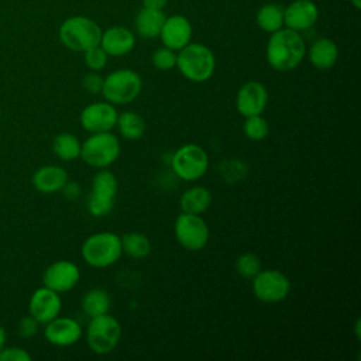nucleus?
Returning a JSON list of instances; mask_svg holds the SVG:
<instances>
[{
  "mask_svg": "<svg viewBox=\"0 0 361 361\" xmlns=\"http://www.w3.org/2000/svg\"><path fill=\"white\" fill-rule=\"evenodd\" d=\"M306 55V44L300 32L282 27L269 34L265 58L268 65L278 72H289L298 68Z\"/></svg>",
  "mask_w": 361,
  "mask_h": 361,
  "instance_id": "obj_1",
  "label": "nucleus"
},
{
  "mask_svg": "<svg viewBox=\"0 0 361 361\" xmlns=\"http://www.w3.org/2000/svg\"><path fill=\"white\" fill-rule=\"evenodd\" d=\"M176 68L188 80L202 83L213 76L216 69V56L207 45L189 42L178 51Z\"/></svg>",
  "mask_w": 361,
  "mask_h": 361,
  "instance_id": "obj_2",
  "label": "nucleus"
},
{
  "mask_svg": "<svg viewBox=\"0 0 361 361\" xmlns=\"http://www.w3.org/2000/svg\"><path fill=\"white\" fill-rule=\"evenodd\" d=\"M61 44L73 52H85L100 44L102 28L86 16H72L62 21L58 30Z\"/></svg>",
  "mask_w": 361,
  "mask_h": 361,
  "instance_id": "obj_3",
  "label": "nucleus"
},
{
  "mask_svg": "<svg viewBox=\"0 0 361 361\" xmlns=\"http://www.w3.org/2000/svg\"><path fill=\"white\" fill-rule=\"evenodd\" d=\"M82 258L93 268H107L116 264L123 255L121 238L111 231L90 234L82 244Z\"/></svg>",
  "mask_w": 361,
  "mask_h": 361,
  "instance_id": "obj_4",
  "label": "nucleus"
},
{
  "mask_svg": "<svg viewBox=\"0 0 361 361\" xmlns=\"http://www.w3.org/2000/svg\"><path fill=\"white\" fill-rule=\"evenodd\" d=\"M142 90V79L133 69L121 68L103 78L102 94L106 102L117 106L131 103Z\"/></svg>",
  "mask_w": 361,
  "mask_h": 361,
  "instance_id": "obj_5",
  "label": "nucleus"
},
{
  "mask_svg": "<svg viewBox=\"0 0 361 361\" xmlns=\"http://www.w3.org/2000/svg\"><path fill=\"white\" fill-rule=\"evenodd\" d=\"M120 140L111 131L90 134L80 147V158L93 168H107L120 155Z\"/></svg>",
  "mask_w": 361,
  "mask_h": 361,
  "instance_id": "obj_6",
  "label": "nucleus"
},
{
  "mask_svg": "<svg viewBox=\"0 0 361 361\" xmlns=\"http://www.w3.org/2000/svg\"><path fill=\"white\" fill-rule=\"evenodd\" d=\"M121 338V324L110 313L90 317L86 327V343L97 355L110 354Z\"/></svg>",
  "mask_w": 361,
  "mask_h": 361,
  "instance_id": "obj_7",
  "label": "nucleus"
},
{
  "mask_svg": "<svg viewBox=\"0 0 361 361\" xmlns=\"http://www.w3.org/2000/svg\"><path fill=\"white\" fill-rule=\"evenodd\" d=\"M169 161L175 175L186 182L200 179L209 168L207 152L193 142L179 147Z\"/></svg>",
  "mask_w": 361,
  "mask_h": 361,
  "instance_id": "obj_8",
  "label": "nucleus"
},
{
  "mask_svg": "<svg viewBox=\"0 0 361 361\" xmlns=\"http://www.w3.org/2000/svg\"><path fill=\"white\" fill-rule=\"evenodd\" d=\"M118 183L117 178L111 171L104 168L99 169L93 179L90 195L87 197V212L93 217H103L111 212L114 207V200L117 196Z\"/></svg>",
  "mask_w": 361,
  "mask_h": 361,
  "instance_id": "obj_9",
  "label": "nucleus"
},
{
  "mask_svg": "<svg viewBox=\"0 0 361 361\" xmlns=\"http://www.w3.org/2000/svg\"><path fill=\"white\" fill-rule=\"evenodd\" d=\"M176 241L188 251H200L209 243L210 231L200 214L180 213L173 224Z\"/></svg>",
  "mask_w": 361,
  "mask_h": 361,
  "instance_id": "obj_10",
  "label": "nucleus"
},
{
  "mask_svg": "<svg viewBox=\"0 0 361 361\" xmlns=\"http://www.w3.org/2000/svg\"><path fill=\"white\" fill-rule=\"evenodd\" d=\"M290 292L289 278L278 269H261L252 278V293L264 303H278Z\"/></svg>",
  "mask_w": 361,
  "mask_h": 361,
  "instance_id": "obj_11",
  "label": "nucleus"
},
{
  "mask_svg": "<svg viewBox=\"0 0 361 361\" xmlns=\"http://www.w3.org/2000/svg\"><path fill=\"white\" fill-rule=\"evenodd\" d=\"M118 111L109 102H96L87 104L79 114L82 128L90 134L111 131L116 127Z\"/></svg>",
  "mask_w": 361,
  "mask_h": 361,
  "instance_id": "obj_12",
  "label": "nucleus"
},
{
  "mask_svg": "<svg viewBox=\"0 0 361 361\" xmlns=\"http://www.w3.org/2000/svg\"><path fill=\"white\" fill-rule=\"evenodd\" d=\"M80 279L79 267L68 259H58L47 267L42 275L44 286L63 293L73 289Z\"/></svg>",
  "mask_w": 361,
  "mask_h": 361,
  "instance_id": "obj_13",
  "label": "nucleus"
},
{
  "mask_svg": "<svg viewBox=\"0 0 361 361\" xmlns=\"http://www.w3.org/2000/svg\"><path fill=\"white\" fill-rule=\"evenodd\" d=\"M268 99L269 94L264 83L248 80L237 90L235 109L244 117L262 114L268 104Z\"/></svg>",
  "mask_w": 361,
  "mask_h": 361,
  "instance_id": "obj_14",
  "label": "nucleus"
},
{
  "mask_svg": "<svg viewBox=\"0 0 361 361\" xmlns=\"http://www.w3.org/2000/svg\"><path fill=\"white\" fill-rule=\"evenodd\" d=\"M62 309V299L58 292L41 286L32 292L28 302L30 314L39 322V324H45L49 320L59 316Z\"/></svg>",
  "mask_w": 361,
  "mask_h": 361,
  "instance_id": "obj_15",
  "label": "nucleus"
},
{
  "mask_svg": "<svg viewBox=\"0 0 361 361\" xmlns=\"http://www.w3.org/2000/svg\"><path fill=\"white\" fill-rule=\"evenodd\" d=\"M80 324L66 316H56L55 319L45 323L44 337L48 343L56 347H69L79 341L82 337Z\"/></svg>",
  "mask_w": 361,
  "mask_h": 361,
  "instance_id": "obj_16",
  "label": "nucleus"
},
{
  "mask_svg": "<svg viewBox=\"0 0 361 361\" xmlns=\"http://www.w3.org/2000/svg\"><path fill=\"white\" fill-rule=\"evenodd\" d=\"M319 18V8L313 0H293L283 7V27L302 32L312 28Z\"/></svg>",
  "mask_w": 361,
  "mask_h": 361,
  "instance_id": "obj_17",
  "label": "nucleus"
},
{
  "mask_svg": "<svg viewBox=\"0 0 361 361\" xmlns=\"http://www.w3.org/2000/svg\"><path fill=\"white\" fill-rule=\"evenodd\" d=\"M193 28L190 21L180 14H173L165 18L159 38L164 47H168L173 51H179L192 42Z\"/></svg>",
  "mask_w": 361,
  "mask_h": 361,
  "instance_id": "obj_18",
  "label": "nucleus"
},
{
  "mask_svg": "<svg viewBox=\"0 0 361 361\" xmlns=\"http://www.w3.org/2000/svg\"><path fill=\"white\" fill-rule=\"evenodd\" d=\"M109 56H124L135 47V34L123 25H113L102 31L99 44Z\"/></svg>",
  "mask_w": 361,
  "mask_h": 361,
  "instance_id": "obj_19",
  "label": "nucleus"
},
{
  "mask_svg": "<svg viewBox=\"0 0 361 361\" xmlns=\"http://www.w3.org/2000/svg\"><path fill=\"white\" fill-rule=\"evenodd\" d=\"M69 180L68 172L59 165H44L32 175V185L41 193H56Z\"/></svg>",
  "mask_w": 361,
  "mask_h": 361,
  "instance_id": "obj_20",
  "label": "nucleus"
},
{
  "mask_svg": "<svg viewBox=\"0 0 361 361\" xmlns=\"http://www.w3.org/2000/svg\"><path fill=\"white\" fill-rule=\"evenodd\" d=\"M306 54L313 68L327 71L333 68L338 59V47L333 39L322 37L313 41L310 48L306 49Z\"/></svg>",
  "mask_w": 361,
  "mask_h": 361,
  "instance_id": "obj_21",
  "label": "nucleus"
},
{
  "mask_svg": "<svg viewBox=\"0 0 361 361\" xmlns=\"http://www.w3.org/2000/svg\"><path fill=\"white\" fill-rule=\"evenodd\" d=\"M165 18L166 16L164 14L162 10L142 7L134 18L135 32L145 39L158 38Z\"/></svg>",
  "mask_w": 361,
  "mask_h": 361,
  "instance_id": "obj_22",
  "label": "nucleus"
},
{
  "mask_svg": "<svg viewBox=\"0 0 361 361\" xmlns=\"http://www.w3.org/2000/svg\"><path fill=\"white\" fill-rule=\"evenodd\" d=\"M212 192L204 186H192L186 189L179 199V207L183 213L202 214L212 204Z\"/></svg>",
  "mask_w": 361,
  "mask_h": 361,
  "instance_id": "obj_23",
  "label": "nucleus"
},
{
  "mask_svg": "<svg viewBox=\"0 0 361 361\" xmlns=\"http://www.w3.org/2000/svg\"><path fill=\"white\" fill-rule=\"evenodd\" d=\"M116 127L118 128V133L123 138L130 140V141H135L140 140L147 128L145 120L144 117L133 110H127L123 111L117 116V123Z\"/></svg>",
  "mask_w": 361,
  "mask_h": 361,
  "instance_id": "obj_24",
  "label": "nucleus"
},
{
  "mask_svg": "<svg viewBox=\"0 0 361 361\" xmlns=\"http://www.w3.org/2000/svg\"><path fill=\"white\" fill-rule=\"evenodd\" d=\"M255 21L262 31L272 34L283 27V7L278 3H267L258 8Z\"/></svg>",
  "mask_w": 361,
  "mask_h": 361,
  "instance_id": "obj_25",
  "label": "nucleus"
},
{
  "mask_svg": "<svg viewBox=\"0 0 361 361\" xmlns=\"http://www.w3.org/2000/svg\"><path fill=\"white\" fill-rule=\"evenodd\" d=\"M82 310L86 316L94 317L104 313H109L111 306V299L107 290L102 288H93L87 290L82 298Z\"/></svg>",
  "mask_w": 361,
  "mask_h": 361,
  "instance_id": "obj_26",
  "label": "nucleus"
},
{
  "mask_svg": "<svg viewBox=\"0 0 361 361\" xmlns=\"http://www.w3.org/2000/svg\"><path fill=\"white\" fill-rule=\"evenodd\" d=\"M121 238V248L126 255H128L133 259H144L151 252V241L149 238L138 231H130L124 235H120Z\"/></svg>",
  "mask_w": 361,
  "mask_h": 361,
  "instance_id": "obj_27",
  "label": "nucleus"
},
{
  "mask_svg": "<svg viewBox=\"0 0 361 361\" xmlns=\"http://www.w3.org/2000/svg\"><path fill=\"white\" fill-rule=\"evenodd\" d=\"M82 142L71 133H59L52 140V151L62 161H75L80 158Z\"/></svg>",
  "mask_w": 361,
  "mask_h": 361,
  "instance_id": "obj_28",
  "label": "nucleus"
},
{
  "mask_svg": "<svg viewBox=\"0 0 361 361\" xmlns=\"http://www.w3.org/2000/svg\"><path fill=\"white\" fill-rule=\"evenodd\" d=\"M244 135L248 140L252 141H262L269 134V124L267 118H264L261 114L245 117V121L243 124Z\"/></svg>",
  "mask_w": 361,
  "mask_h": 361,
  "instance_id": "obj_29",
  "label": "nucleus"
},
{
  "mask_svg": "<svg viewBox=\"0 0 361 361\" xmlns=\"http://www.w3.org/2000/svg\"><path fill=\"white\" fill-rule=\"evenodd\" d=\"M235 269L240 276L252 279L261 271V259L254 252H243L235 261Z\"/></svg>",
  "mask_w": 361,
  "mask_h": 361,
  "instance_id": "obj_30",
  "label": "nucleus"
},
{
  "mask_svg": "<svg viewBox=\"0 0 361 361\" xmlns=\"http://www.w3.org/2000/svg\"><path fill=\"white\" fill-rule=\"evenodd\" d=\"M151 62L159 71H171L176 68V51L162 45L152 52Z\"/></svg>",
  "mask_w": 361,
  "mask_h": 361,
  "instance_id": "obj_31",
  "label": "nucleus"
},
{
  "mask_svg": "<svg viewBox=\"0 0 361 361\" xmlns=\"http://www.w3.org/2000/svg\"><path fill=\"white\" fill-rule=\"evenodd\" d=\"M107 59H109V55L100 45L92 47L83 52V61L89 71H94V72L102 71L107 65Z\"/></svg>",
  "mask_w": 361,
  "mask_h": 361,
  "instance_id": "obj_32",
  "label": "nucleus"
},
{
  "mask_svg": "<svg viewBox=\"0 0 361 361\" xmlns=\"http://www.w3.org/2000/svg\"><path fill=\"white\" fill-rule=\"evenodd\" d=\"M31 354L21 347H3L0 350V361H31Z\"/></svg>",
  "mask_w": 361,
  "mask_h": 361,
  "instance_id": "obj_33",
  "label": "nucleus"
},
{
  "mask_svg": "<svg viewBox=\"0 0 361 361\" xmlns=\"http://www.w3.org/2000/svg\"><path fill=\"white\" fill-rule=\"evenodd\" d=\"M38 327H39V322L37 319H34L31 314L23 317L18 324H17V331L23 338H31L32 336H35L38 333Z\"/></svg>",
  "mask_w": 361,
  "mask_h": 361,
  "instance_id": "obj_34",
  "label": "nucleus"
},
{
  "mask_svg": "<svg viewBox=\"0 0 361 361\" xmlns=\"http://www.w3.org/2000/svg\"><path fill=\"white\" fill-rule=\"evenodd\" d=\"M82 86L86 92L92 93V94H97L102 92V86H103V76L99 72L90 71L89 73H86L82 79Z\"/></svg>",
  "mask_w": 361,
  "mask_h": 361,
  "instance_id": "obj_35",
  "label": "nucleus"
},
{
  "mask_svg": "<svg viewBox=\"0 0 361 361\" xmlns=\"http://www.w3.org/2000/svg\"><path fill=\"white\" fill-rule=\"evenodd\" d=\"M63 190V195L68 197V199H76L79 195H80V186L76 183V182H66L65 186L62 188Z\"/></svg>",
  "mask_w": 361,
  "mask_h": 361,
  "instance_id": "obj_36",
  "label": "nucleus"
},
{
  "mask_svg": "<svg viewBox=\"0 0 361 361\" xmlns=\"http://www.w3.org/2000/svg\"><path fill=\"white\" fill-rule=\"evenodd\" d=\"M169 0H141L142 7L148 8H157V10H164L165 6L168 4Z\"/></svg>",
  "mask_w": 361,
  "mask_h": 361,
  "instance_id": "obj_37",
  "label": "nucleus"
},
{
  "mask_svg": "<svg viewBox=\"0 0 361 361\" xmlns=\"http://www.w3.org/2000/svg\"><path fill=\"white\" fill-rule=\"evenodd\" d=\"M6 341H7V333H6L4 327L0 324V350L6 345Z\"/></svg>",
  "mask_w": 361,
  "mask_h": 361,
  "instance_id": "obj_38",
  "label": "nucleus"
},
{
  "mask_svg": "<svg viewBox=\"0 0 361 361\" xmlns=\"http://www.w3.org/2000/svg\"><path fill=\"white\" fill-rule=\"evenodd\" d=\"M351 4L355 7V8H360L361 7V0H350Z\"/></svg>",
  "mask_w": 361,
  "mask_h": 361,
  "instance_id": "obj_39",
  "label": "nucleus"
}]
</instances>
